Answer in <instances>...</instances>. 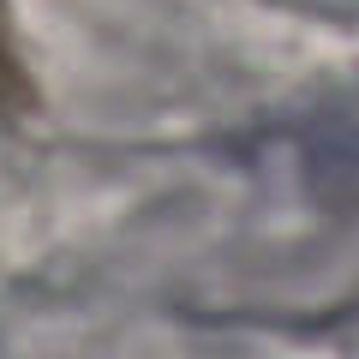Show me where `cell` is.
Instances as JSON below:
<instances>
[{
    "mask_svg": "<svg viewBox=\"0 0 359 359\" xmlns=\"http://www.w3.org/2000/svg\"><path fill=\"white\" fill-rule=\"evenodd\" d=\"M36 102V90H30V66L13 42V13H6V0H0V114H18V108Z\"/></svg>",
    "mask_w": 359,
    "mask_h": 359,
    "instance_id": "1",
    "label": "cell"
}]
</instances>
